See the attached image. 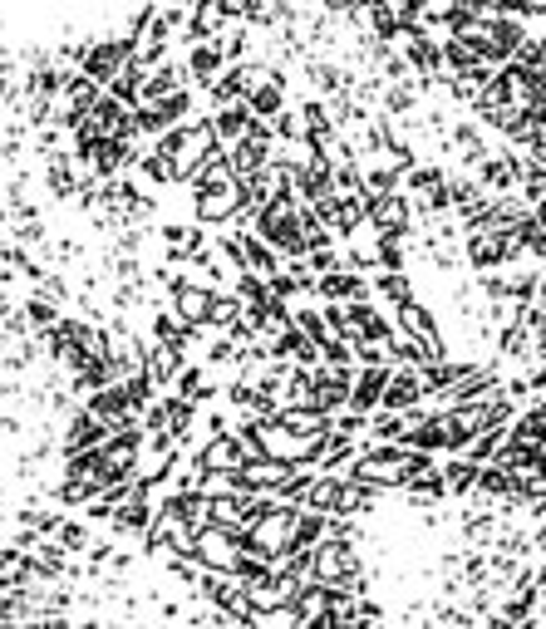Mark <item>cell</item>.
I'll use <instances>...</instances> for the list:
<instances>
[{
  "mask_svg": "<svg viewBox=\"0 0 546 629\" xmlns=\"http://www.w3.org/2000/svg\"><path fill=\"white\" fill-rule=\"evenodd\" d=\"M55 536H60L64 551H84V546H89V531H84L79 521H60V531H55Z\"/></svg>",
  "mask_w": 546,
  "mask_h": 629,
  "instance_id": "3957f363",
  "label": "cell"
},
{
  "mask_svg": "<svg viewBox=\"0 0 546 629\" xmlns=\"http://www.w3.org/2000/svg\"><path fill=\"white\" fill-rule=\"evenodd\" d=\"M374 286H379V295H389V300H399V305H404V300H409V281H404V276H399V266H394V271H389V276H379V281H374Z\"/></svg>",
  "mask_w": 546,
  "mask_h": 629,
  "instance_id": "277c9868",
  "label": "cell"
},
{
  "mask_svg": "<svg viewBox=\"0 0 546 629\" xmlns=\"http://www.w3.org/2000/svg\"><path fill=\"white\" fill-rule=\"evenodd\" d=\"M182 5H197V0H182Z\"/></svg>",
  "mask_w": 546,
  "mask_h": 629,
  "instance_id": "5b68a950",
  "label": "cell"
},
{
  "mask_svg": "<svg viewBox=\"0 0 546 629\" xmlns=\"http://www.w3.org/2000/svg\"><path fill=\"white\" fill-rule=\"evenodd\" d=\"M25 315H30V325H35V330H45V335L60 325V310H55V300H50V295H45V300H30V305H25Z\"/></svg>",
  "mask_w": 546,
  "mask_h": 629,
  "instance_id": "7a4b0ae2",
  "label": "cell"
},
{
  "mask_svg": "<svg viewBox=\"0 0 546 629\" xmlns=\"http://www.w3.org/2000/svg\"><path fill=\"white\" fill-rule=\"evenodd\" d=\"M409 59H414L419 79H433V74H443V64H438V50H433L428 40H409Z\"/></svg>",
  "mask_w": 546,
  "mask_h": 629,
  "instance_id": "6da1fadb",
  "label": "cell"
}]
</instances>
